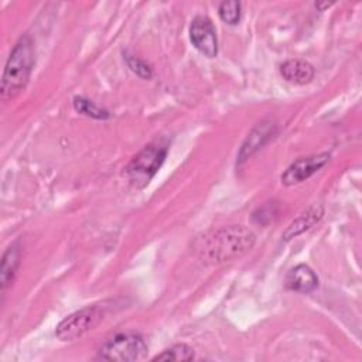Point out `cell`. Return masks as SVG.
Listing matches in <instances>:
<instances>
[{"label": "cell", "mask_w": 362, "mask_h": 362, "mask_svg": "<svg viewBox=\"0 0 362 362\" xmlns=\"http://www.w3.org/2000/svg\"><path fill=\"white\" fill-rule=\"evenodd\" d=\"M255 233L243 225L211 230L197 242V252L205 263H223L242 257L255 245Z\"/></svg>", "instance_id": "1"}, {"label": "cell", "mask_w": 362, "mask_h": 362, "mask_svg": "<svg viewBox=\"0 0 362 362\" xmlns=\"http://www.w3.org/2000/svg\"><path fill=\"white\" fill-rule=\"evenodd\" d=\"M34 66L33 41L28 35H21L14 44L1 76L0 98L3 102L14 99L28 83Z\"/></svg>", "instance_id": "2"}, {"label": "cell", "mask_w": 362, "mask_h": 362, "mask_svg": "<svg viewBox=\"0 0 362 362\" xmlns=\"http://www.w3.org/2000/svg\"><path fill=\"white\" fill-rule=\"evenodd\" d=\"M167 156V147L161 144H148L140 153H137L127 165V175L139 188H143L150 182L154 174L158 171Z\"/></svg>", "instance_id": "3"}, {"label": "cell", "mask_w": 362, "mask_h": 362, "mask_svg": "<svg viewBox=\"0 0 362 362\" xmlns=\"http://www.w3.org/2000/svg\"><path fill=\"white\" fill-rule=\"evenodd\" d=\"M147 351V344L143 337L134 332H122L106 341L100 346L99 354L107 361L130 362L146 358Z\"/></svg>", "instance_id": "4"}, {"label": "cell", "mask_w": 362, "mask_h": 362, "mask_svg": "<svg viewBox=\"0 0 362 362\" xmlns=\"http://www.w3.org/2000/svg\"><path fill=\"white\" fill-rule=\"evenodd\" d=\"M103 318V310L100 305H89L78 310L64 318L55 329V335L61 341H74L81 338L93 327H96Z\"/></svg>", "instance_id": "5"}, {"label": "cell", "mask_w": 362, "mask_h": 362, "mask_svg": "<svg viewBox=\"0 0 362 362\" xmlns=\"http://www.w3.org/2000/svg\"><path fill=\"white\" fill-rule=\"evenodd\" d=\"M189 38L194 47L208 58H215L218 54L216 30L212 21L205 16H197L189 27Z\"/></svg>", "instance_id": "6"}, {"label": "cell", "mask_w": 362, "mask_h": 362, "mask_svg": "<svg viewBox=\"0 0 362 362\" xmlns=\"http://www.w3.org/2000/svg\"><path fill=\"white\" fill-rule=\"evenodd\" d=\"M328 161H329L328 153L301 157L296 160L293 164H290L288 168L281 174V182L287 187L300 184L308 177H311L314 173H317L320 168H322Z\"/></svg>", "instance_id": "7"}, {"label": "cell", "mask_w": 362, "mask_h": 362, "mask_svg": "<svg viewBox=\"0 0 362 362\" xmlns=\"http://www.w3.org/2000/svg\"><path fill=\"white\" fill-rule=\"evenodd\" d=\"M286 287L298 293H311L318 287V277L307 264H297L286 276Z\"/></svg>", "instance_id": "8"}, {"label": "cell", "mask_w": 362, "mask_h": 362, "mask_svg": "<svg viewBox=\"0 0 362 362\" xmlns=\"http://www.w3.org/2000/svg\"><path fill=\"white\" fill-rule=\"evenodd\" d=\"M280 74L281 76L291 83L296 85H305L314 78V66L300 58L287 59L280 65Z\"/></svg>", "instance_id": "9"}, {"label": "cell", "mask_w": 362, "mask_h": 362, "mask_svg": "<svg viewBox=\"0 0 362 362\" xmlns=\"http://www.w3.org/2000/svg\"><path fill=\"white\" fill-rule=\"evenodd\" d=\"M324 215V208L321 205H311L305 211H303L297 218H294L290 225L283 232V239L290 240L300 233L310 229L313 225H315Z\"/></svg>", "instance_id": "10"}, {"label": "cell", "mask_w": 362, "mask_h": 362, "mask_svg": "<svg viewBox=\"0 0 362 362\" xmlns=\"http://www.w3.org/2000/svg\"><path fill=\"white\" fill-rule=\"evenodd\" d=\"M273 129H274V124L272 123H262L257 127H255L253 132L247 134L245 143L242 144V148L239 151V161L246 160L256 150H259L272 137Z\"/></svg>", "instance_id": "11"}, {"label": "cell", "mask_w": 362, "mask_h": 362, "mask_svg": "<svg viewBox=\"0 0 362 362\" xmlns=\"http://www.w3.org/2000/svg\"><path fill=\"white\" fill-rule=\"evenodd\" d=\"M20 246L17 243L10 245L1 257V269H0V281H1V290L6 291V288L11 284L17 269L20 266Z\"/></svg>", "instance_id": "12"}, {"label": "cell", "mask_w": 362, "mask_h": 362, "mask_svg": "<svg viewBox=\"0 0 362 362\" xmlns=\"http://www.w3.org/2000/svg\"><path fill=\"white\" fill-rule=\"evenodd\" d=\"M194 358V349L187 344H175L161 354L156 355L153 361H191Z\"/></svg>", "instance_id": "13"}, {"label": "cell", "mask_w": 362, "mask_h": 362, "mask_svg": "<svg viewBox=\"0 0 362 362\" xmlns=\"http://www.w3.org/2000/svg\"><path fill=\"white\" fill-rule=\"evenodd\" d=\"M74 107L76 112L85 115V116H89V117H93V119H99V120H103V119H107L110 116V113L98 106L95 102L86 99V98H75L74 99Z\"/></svg>", "instance_id": "14"}, {"label": "cell", "mask_w": 362, "mask_h": 362, "mask_svg": "<svg viewBox=\"0 0 362 362\" xmlns=\"http://www.w3.org/2000/svg\"><path fill=\"white\" fill-rule=\"evenodd\" d=\"M218 14L223 23L229 25H235L240 20V3L235 0L223 1L219 4Z\"/></svg>", "instance_id": "15"}, {"label": "cell", "mask_w": 362, "mask_h": 362, "mask_svg": "<svg viewBox=\"0 0 362 362\" xmlns=\"http://www.w3.org/2000/svg\"><path fill=\"white\" fill-rule=\"evenodd\" d=\"M124 58H126V62H127L129 68L134 74H137L140 78H143V79H150L151 78V75H153L151 66L144 59H140L139 57L130 55V54H124Z\"/></svg>", "instance_id": "16"}, {"label": "cell", "mask_w": 362, "mask_h": 362, "mask_svg": "<svg viewBox=\"0 0 362 362\" xmlns=\"http://www.w3.org/2000/svg\"><path fill=\"white\" fill-rule=\"evenodd\" d=\"M276 212H277V205L274 202H266L263 206L257 208L253 212V221L259 225H266L273 219Z\"/></svg>", "instance_id": "17"}, {"label": "cell", "mask_w": 362, "mask_h": 362, "mask_svg": "<svg viewBox=\"0 0 362 362\" xmlns=\"http://www.w3.org/2000/svg\"><path fill=\"white\" fill-rule=\"evenodd\" d=\"M332 3H315V7L320 10V11H324L327 7H329Z\"/></svg>", "instance_id": "18"}]
</instances>
